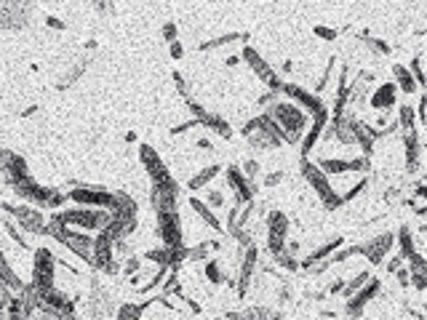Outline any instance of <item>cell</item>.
Returning a JSON list of instances; mask_svg holds the SVG:
<instances>
[{"label": "cell", "instance_id": "cell-1", "mask_svg": "<svg viewBox=\"0 0 427 320\" xmlns=\"http://www.w3.org/2000/svg\"><path fill=\"white\" fill-rule=\"evenodd\" d=\"M304 179L307 182H310L315 189H318V195L320 198H323L326 200V206H331V208H334L337 203H339V198L334 195V192H331V187L326 184V179H323V174H320L318 168H315V165H310V163H304Z\"/></svg>", "mask_w": 427, "mask_h": 320}, {"label": "cell", "instance_id": "cell-2", "mask_svg": "<svg viewBox=\"0 0 427 320\" xmlns=\"http://www.w3.org/2000/svg\"><path fill=\"white\" fill-rule=\"evenodd\" d=\"M286 227H289V221L283 213H272L270 216V251L272 254H283V240H286Z\"/></svg>", "mask_w": 427, "mask_h": 320}, {"label": "cell", "instance_id": "cell-3", "mask_svg": "<svg viewBox=\"0 0 427 320\" xmlns=\"http://www.w3.org/2000/svg\"><path fill=\"white\" fill-rule=\"evenodd\" d=\"M393 245V235H379V238L374 240V243H369V245H361L358 251H363L366 256H369V262H382V254L387 251V248Z\"/></svg>", "mask_w": 427, "mask_h": 320}, {"label": "cell", "instance_id": "cell-4", "mask_svg": "<svg viewBox=\"0 0 427 320\" xmlns=\"http://www.w3.org/2000/svg\"><path fill=\"white\" fill-rule=\"evenodd\" d=\"M75 200L80 203H99V206H115V198H110L107 192H91V189H75L73 192Z\"/></svg>", "mask_w": 427, "mask_h": 320}, {"label": "cell", "instance_id": "cell-5", "mask_svg": "<svg viewBox=\"0 0 427 320\" xmlns=\"http://www.w3.org/2000/svg\"><path fill=\"white\" fill-rule=\"evenodd\" d=\"M243 56L248 59V62H251V69H254V72H256L259 78H265V80H270V78H272V69L265 64V59L259 56L254 48H246V51H243Z\"/></svg>", "mask_w": 427, "mask_h": 320}, {"label": "cell", "instance_id": "cell-6", "mask_svg": "<svg viewBox=\"0 0 427 320\" xmlns=\"http://www.w3.org/2000/svg\"><path fill=\"white\" fill-rule=\"evenodd\" d=\"M371 104L376 107V110H387V107H393L395 104V88L393 86H379V91L374 93Z\"/></svg>", "mask_w": 427, "mask_h": 320}, {"label": "cell", "instance_id": "cell-7", "mask_svg": "<svg viewBox=\"0 0 427 320\" xmlns=\"http://www.w3.org/2000/svg\"><path fill=\"white\" fill-rule=\"evenodd\" d=\"M376 288H379V283H376V280H371V283H369V288H366V291H361V293L355 296L352 302H347V310H350V312H358L361 307H363V304H366V302H369L371 296L376 293Z\"/></svg>", "mask_w": 427, "mask_h": 320}, {"label": "cell", "instance_id": "cell-8", "mask_svg": "<svg viewBox=\"0 0 427 320\" xmlns=\"http://www.w3.org/2000/svg\"><path fill=\"white\" fill-rule=\"evenodd\" d=\"M227 176H230V184H232V187H238V198H241V200H248V198H251V189H248V184H246V179H243V174L235 168V165L230 168Z\"/></svg>", "mask_w": 427, "mask_h": 320}, {"label": "cell", "instance_id": "cell-9", "mask_svg": "<svg viewBox=\"0 0 427 320\" xmlns=\"http://www.w3.org/2000/svg\"><path fill=\"white\" fill-rule=\"evenodd\" d=\"M393 72H395V78H398V83H400V88H403V91H406V93H411L414 88H417V83H414V80H411V75H409V69H403L400 64H395V69H393Z\"/></svg>", "mask_w": 427, "mask_h": 320}, {"label": "cell", "instance_id": "cell-10", "mask_svg": "<svg viewBox=\"0 0 427 320\" xmlns=\"http://www.w3.org/2000/svg\"><path fill=\"white\" fill-rule=\"evenodd\" d=\"M217 165H211V168H203V174H198L195 176V179H189V189H198V187H203L208 179H211V176H217Z\"/></svg>", "mask_w": 427, "mask_h": 320}, {"label": "cell", "instance_id": "cell-11", "mask_svg": "<svg viewBox=\"0 0 427 320\" xmlns=\"http://www.w3.org/2000/svg\"><path fill=\"white\" fill-rule=\"evenodd\" d=\"M320 168L331 171V174H345V171H350V163L347 160H323V163H320Z\"/></svg>", "mask_w": 427, "mask_h": 320}, {"label": "cell", "instance_id": "cell-12", "mask_svg": "<svg viewBox=\"0 0 427 320\" xmlns=\"http://www.w3.org/2000/svg\"><path fill=\"white\" fill-rule=\"evenodd\" d=\"M193 208H195V211L200 213V216H203V219H206V221L211 224L214 230H219V221H217V216H214V213H211V211H208V208H206L203 203H200V200H195V198H193Z\"/></svg>", "mask_w": 427, "mask_h": 320}, {"label": "cell", "instance_id": "cell-13", "mask_svg": "<svg viewBox=\"0 0 427 320\" xmlns=\"http://www.w3.org/2000/svg\"><path fill=\"white\" fill-rule=\"evenodd\" d=\"M141 310H145V307H134V304H128V307H123V310H121V317H117V320H136Z\"/></svg>", "mask_w": 427, "mask_h": 320}, {"label": "cell", "instance_id": "cell-14", "mask_svg": "<svg viewBox=\"0 0 427 320\" xmlns=\"http://www.w3.org/2000/svg\"><path fill=\"white\" fill-rule=\"evenodd\" d=\"M400 123L406 126V131H414V110L411 107H403L400 110Z\"/></svg>", "mask_w": 427, "mask_h": 320}, {"label": "cell", "instance_id": "cell-15", "mask_svg": "<svg viewBox=\"0 0 427 320\" xmlns=\"http://www.w3.org/2000/svg\"><path fill=\"white\" fill-rule=\"evenodd\" d=\"M206 278H208L211 283H222V272H219V267H217V264H206Z\"/></svg>", "mask_w": 427, "mask_h": 320}, {"label": "cell", "instance_id": "cell-16", "mask_svg": "<svg viewBox=\"0 0 427 320\" xmlns=\"http://www.w3.org/2000/svg\"><path fill=\"white\" fill-rule=\"evenodd\" d=\"M238 35H224V38H217V40H211V43H203V48H219V45H224V43H230V40H235Z\"/></svg>", "mask_w": 427, "mask_h": 320}, {"label": "cell", "instance_id": "cell-17", "mask_svg": "<svg viewBox=\"0 0 427 320\" xmlns=\"http://www.w3.org/2000/svg\"><path fill=\"white\" fill-rule=\"evenodd\" d=\"M315 35H318V38H326V40H334L337 38V32L334 30H326V27H318Z\"/></svg>", "mask_w": 427, "mask_h": 320}, {"label": "cell", "instance_id": "cell-18", "mask_svg": "<svg viewBox=\"0 0 427 320\" xmlns=\"http://www.w3.org/2000/svg\"><path fill=\"white\" fill-rule=\"evenodd\" d=\"M369 48H374L376 54H387L390 48H387V45L382 43V40H369Z\"/></svg>", "mask_w": 427, "mask_h": 320}, {"label": "cell", "instance_id": "cell-19", "mask_svg": "<svg viewBox=\"0 0 427 320\" xmlns=\"http://www.w3.org/2000/svg\"><path fill=\"white\" fill-rule=\"evenodd\" d=\"M256 171H259V165H256L254 160H248V163H246V176L251 179V176H256Z\"/></svg>", "mask_w": 427, "mask_h": 320}, {"label": "cell", "instance_id": "cell-20", "mask_svg": "<svg viewBox=\"0 0 427 320\" xmlns=\"http://www.w3.org/2000/svg\"><path fill=\"white\" fill-rule=\"evenodd\" d=\"M208 203H211V206H222L224 198H222L219 192H208Z\"/></svg>", "mask_w": 427, "mask_h": 320}, {"label": "cell", "instance_id": "cell-21", "mask_svg": "<svg viewBox=\"0 0 427 320\" xmlns=\"http://www.w3.org/2000/svg\"><path fill=\"white\" fill-rule=\"evenodd\" d=\"M174 35H176V27H174V24H165V27H163V38H165V40H174Z\"/></svg>", "mask_w": 427, "mask_h": 320}, {"label": "cell", "instance_id": "cell-22", "mask_svg": "<svg viewBox=\"0 0 427 320\" xmlns=\"http://www.w3.org/2000/svg\"><path fill=\"white\" fill-rule=\"evenodd\" d=\"M171 56H174V59H179V56H182V48H179V43H171Z\"/></svg>", "mask_w": 427, "mask_h": 320}, {"label": "cell", "instance_id": "cell-23", "mask_svg": "<svg viewBox=\"0 0 427 320\" xmlns=\"http://www.w3.org/2000/svg\"><path fill=\"white\" fill-rule=\"evenodd\" d=\"M398 280H400V286H409V272H406V269L398 272Z\"/></svg>", "mask_w": 427, "mask_h": 320}, {"label": "cell", "instance_id": "cell-24", "mask_svg": "<svg viewBox=\"0 0 427 320\" xmlns=\"http://www.w3.org/2000/svg\"><path fill=\"white\" fill-rule=\"evenodd\" d=\"M136 267H139V262H136V259H131V262H128V264H126V272H134Z\"/></svg>", "mask_w": 427, "mask_h": 320}, {"label": "cell", "instance_id": "cell-25", "mask_svg": "<svg viewBox=\"0 0 427 320\" xmlns=\"http://www.w3.org/2000/svg\"><path fill=\"white\" fill-rule=\"evenodd\" d=\"M275 182H280V174H270L267 176V184H275Z\"/></svg>", "mask_w": 427, "mask_h": 320}, {"label": "cell", "instance_id": "cell-26", "mask_svg": "<svg viewBox=\"0 0 427 320\" xmlns=\"http://www.w3.org/2000/svg\"><path fill=\"white\" fill-rule=\"evenodd\" d=\"M398 267H400V259H393V262H390V272L398 269Z\"/></svg>", "mask_w": 427, "mask_h": 320}]
</instances>
